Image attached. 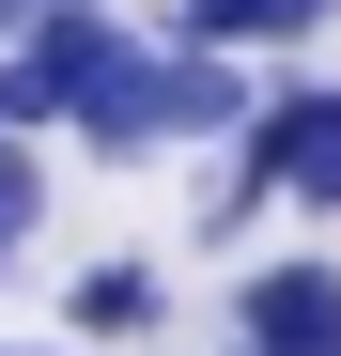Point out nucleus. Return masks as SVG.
Returning <instances> with one entry per match:
<instances>
[{
    "instance_id": "obj_1",
    "label": "nucleus",
    "mask_w": 341,
    "mask_h": 356,
    "mask_svg": "<svg viewBox=\"0 0 341 356\" xmlns=\"http://www.w3.org/2000/svg\"><path fill=\"white\" fill-rule=\"evenodd\" d=\"M233 170L264 202H295V217H341V78H295V63H279L264 108H248V140H233Z\"/></svg>"
},
{
    "instance_id": "obj_2",
    "label": "nucleus",
    "mask_w": 341,
    "mask_h": 356,
    "mask_svg": "<svg viewBox=\"0 0 341 356\" xmlns=\"http://www.w3.org/2000/svg\"><path fill=\"white\" fill-rule=\"evenodd\" d=\"M63 155H93V170H155V155H170V47H155V31L63 108Z\"/></svg>"
},
{
    "instance_id": "obj_3",
    "label": "nucleus",
    "mask_w": 341,
    "mask_h": 356,
    "mask_svg": "<svg viewBox=\"0 0 341 356\" xmlns=\"http://www.w3.org/2000/svg\"><path fill=\"white\" fill-rule=\"evenodd\" d=\"M233 341H248V356H326V341H341V264H326V248L248 264V279H233Z\"/></svg>"
},
{
    "instance_id": "obj_4",
    "label": "nucleus",
    "mask_w": 341,
    "mask_h": 356,
    "mask_svg": "<svg viewBox=\"0 0 341 356\" xmlns=\"http://www.w3.org/2000/svg\"><path fill=\"white\" fill-rule=\"evenodd\" d=\"M170 325V264L155 248H93L78 279H63V341L93 356V341H155Z\"/></svg>"
},
{
    "instance_id": "obj_5",
    "label": "nucleus",
    "mask_w": 341,
    "mask_h": 356,
    "mask_svg": "<svg viewBox=\"0 0 341 356\" xmlns=\"http://www.w3.org/2000/svg\"><path fill=\"white\" fill-rule=\"evenodd\" d=\"M125 47H140V16H125V0H47V16H31V47H16V63L47 78V108H78L109 63H125Z\"/></svg>"
},
{
    "instance_id": "obj_6",
    "label": "nucleus",
    "mask_w": 341,
    "mask_h": 356,
    "mask_svg": "<svg viewBox=\"0 0 341 356\" xmlns=\"http://www.w3.org/2000/svg\"><path fill=\"white\" fill-rule=\"evenodd\" d=\"M155 47H170V31H155ZM248 108H264V63H233V47H170V140H187V155H233Z\"/></svg>"
},
{
    "instance_id": "obj_7",
    "label": "nucleus",
    "mask_w": 341,
    "mask_h": 356,
    "mask_svg": "<svg viewBox=\"0 0 341 356\" xmlns=\"http://www.w3.org/2000/svg\"><path fill=\"white\" fill-rule=\"evenodd\" d=\"M341 0H170V47H233V63H279V47H310Z\"/></svg>"
},
{
    "instance_id": "obj_8",
    "label": "nucleus",
    "mask_w": 341,
    "mask_h": 356,
    "mask_svg": "<svg viewBox=\"0 0 341 356\" xmlns=\"http://www.w3.org/2000/svg\"><path fill=\"white\" fill-rule=\"evenodd\" d=\"M31 232H47V140H0V279H16Z\"/></svg>"
},
{
    "instance_id": "obj_9",
    "label": "nucleus",
    "mask_w": 341,
    "mask_h": 356,
    "mask_svg": "<svg viewBox=\"0 0 341 356\" xmlns=\"http://www.w3.org/2000/svg\"><path fill=\"white\" fill-rule=\"evenodd\" d=\"M31 16H47V0H0V47H31Z\"/></svg>"
},
{
    "instance_id": "obj_10",
    "label": "nucleus",
    "mask_w": 341,
    "mask_h": 356,
    "mask_svg": "<svg viewBox=\"0 0 341 356\" xmlns=\"http://www.w3.org/2000/svg\"><path fill=\"white\" fill-rule=\"evenodd\" d=\"M0 356H78V341H63V325H47V341H0Z\"/></svg>"
},
{
    "instance_id": "obj_11",
    "label": "nucleus",
    "mask_w": 341,
    "mask_h": 356,
    "mask_svg": "<svg viewBox=\"0 0 341 356\" xmlns=\"http://www.w3.org/2000/svg\"><path fill=\"white\" fill-rule=\"evenodd\" d=\"M233 356H248V341H233Z\"/></svg>"
},
{
    "instance_id": "obj_12",
    "label": "nucleus",
    "mask_w": 341,
    "mask_h": 356,
    "mask_svg": "<svg viewBox=\"0 0 341 356\" xmlns=\"http://www.w3.org/2000/svg\"><path fill=\"white\" fill-rule=\"evenodd\" d=\"M326 356H341V341H326Z\"/></svg>"
}]
</instances>
